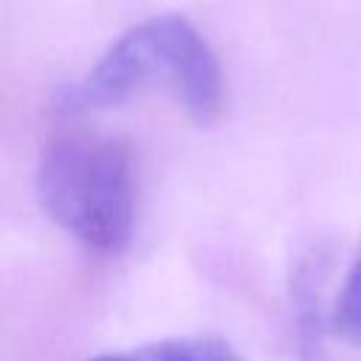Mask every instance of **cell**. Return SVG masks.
Returning a JSON list of instances; mask_svg holds the SVG:
<instances>
[{"label": "cell", "mask_w": 361, "mask_h": 361, "mask_svg": "<svg viewBox=\"0 0 361 361\" xmlns=\"http://www.w3.org/2000/svg\"><path fill=\"white\" fill-rule=\"evenodd\" d=\"M166 85L183 110L206 124L223 104V73L203 34L183 14H155L121 34L104 56L65 90L59 107L90 113L127 102L144 85Z\"/></svg>", "instance_id": "6da1fadb"}, {"label": "cell", "mask_w": 361, "mask_h": 361, "mask_svg": "<svg viewBox=\"0 0 361 361\" xmlns=\"http://www.w3.org/2000/svg\"><path fill=\"white\" fill-rule=\"evenodd\" d=\"M42 212L96 254H118L135 220V164L124 141L68 135L54 141L37 169Z\"/></svg>", "instance_id": "7a4b0ae2"}, {"label": "cell", "mask_w": 361, "mask_h": 361, "mask_svg": "<svg viewBox=\"0 0 361 361\" xmlns=\"http://www.w3.org/2000/svg\"><path fill=\"white\" fill-rule=\"evenodd\" d=\"M90 361H243V358L217 338H164L121 353H102Z\"/></svg>", "instance_id": "3957f363"}, {"label": "cell", "mask_w": 361, "mask_h": 361, "mask_svg": "<svg viewBox=\"0 0 361 361\" xmlns=\"http://www.w3.org/2000/svg\"><path fill=\"white\" fill-rule=\"evenodd\" d=\"M330 327L344 344H361V251L344 276L341 293L330 313Z\"/></svg>", "instance_id": "277c9868"}]
</instances>
